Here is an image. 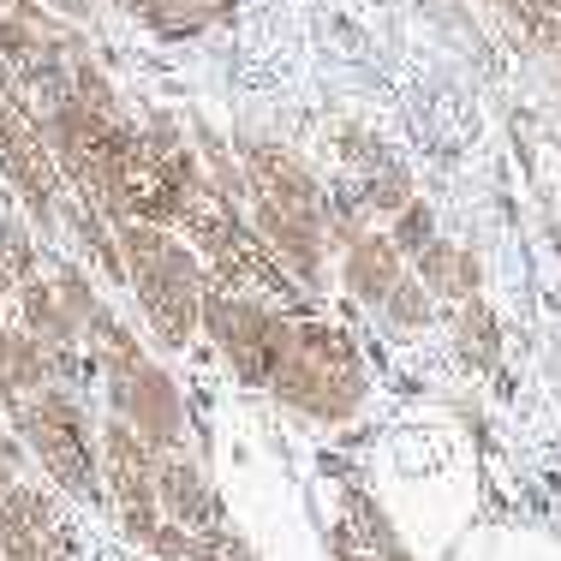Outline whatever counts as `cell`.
<instances>
[{"label":"cell","mask_w":561,"mask_h":561,"mask_svg":"<svg viewBox=\"0 0 561 561\" xmlns=\"http://www.w3.org/2000/svg\"><path fill=\"white\" fill-rule=\"evenodd\" d=\"M19 323L31 329L36 341H48V353L60 358V377L72 370V358H78V346H84V323H78L72 311H66V299L55 293V280L48 275H36L31 287H19Z\"/></svg>","instance_id":"8"},{"label":"cell","mask_w":561,"mask_h":561,"mask_svg":"<svg viewBox=\"0 0 561 561\" xmlns=\"http://www.w3.org/2000/svg\"><path fill=\"white\" fill-rule=\"evenodd\" d=\"M119 257H126V280L150 317V335L168 353H180L192 329H204V263H197V251L180 245L156 221H119Z\"/></svg>","instance_id":"1"},{"label":"cell","mask_w":561,"mask_h":561,"mask_svg":"<svg viewBox=\"0 0 561 561\" xmlns=\"http://www.w3.org/2000/svg\"><path fill=\"white\" fill-rule=\"evenodd\" d=\"M72 227H78V239H84V257L96 263V270L108 275V280H126V257H119V233H108V227L96 221V209H78Z\"/></svg>","instance_id":"16"},{"label":"cell","mask_w":561,"mask_h":561,"mask_svg":"<svg viewBox=\"0 0 561 561\" xmlns=\"http://www.w3.org/2000/svg\"><path fill=\"white\" fill-rule=\"evenodd\" d=\"M436 239V216L424 204H407L400 209V221H394V245H400V257H419L424 245Z\"/></svg>","instance_id":"18"},{"label":"cell","mask_w":561,"mask_h":561,"mask_svg":"<svg viewBox=\"0 0 561 561\" xmlns=\"http://www.w3.org/2000/svg\"><path fill=\"white\" fill-rule=\"evenodd\" d=\"M346 519H353V531L370 543V556H377V561H412V550L400 543V531L389 526V514H382L370 496H358V490H353V496H346Z\"/></svg>","instance_id":"14"},{"label":"cell","mask_w":561,"mask_h":561,"mask_svg":"<svg viewBox=\"0 0 561 561\" xmlns=\"http://www.w3.org/2000/svg\"><path fill=\"white\" fill-rule=\"evenodd\" d=\"M287 323L293 317H275L263 311L251 293H233V287H209L204 280V335L221 346L227 370H233L239 382H270L280 346H287Z\"/></svg>","instance_id":"4"},{"label":"cell","mask_w":561,"mask_h":561,"mask_svg":"<svg viewBox=\"0 0 561 561\" xmlns=\"http://www.w3.org/2000/svg\"><path fill=\"white\" fill-rule=\"evenodd\" d=\"M329 550H335V561H377V556H370V543L353 531V519H346V526L335 531V543H329Z\"/></svg>","instance_id":"19"},{"label":"cell","mask_w":561,"mask_h":561,"mask_svg":"<svg viewBox=\"0 0 561 561\" xmlns=\"http://www.w3.org/2000/svg\"><path fill=\"white\" fill-rule=\"evenodd\" d=\"M7 370H12V389L36 394L60 377V358L48 353V341H36L24 323H7Z\"/></svg>","instance_id":"13"},{"label":"cell","mask_w":561,"mask_h":561,"mask_svg":"<svg viewBox=\"0 0 561 561\" xmlns=\"http://www.w3.org/2000/svg\"><path fill=\"white\" fill-rule=\"evenodd\" d=\"M400 245L394 239H382V233H358L353 245H346V270H341V280H346V293H353L358 305H370V311H382V299L400 287Z\"/></svg>","instance_id":"10"},{"label":"cell","mask_w":561,"mask_h":561,"mask_svg":"<svg viewBox=\"0 0 561 561\" xmlns=\"http://www.w3.org/2000/svg\"><path fill=\"white\" fill-rule=\"evenodd\" d=\"M412 275H419L436 299H454V305L478 299V287H484L478 257H472V251H460V245H448V239H431V245L412 257Z\"/></svg>","instance_id":"11"},{"label":"cell","mask_w":561,"mask_h":561,"mask_svg":"<svg viewBox=\"0 0 561 561\" xmlns=\"http://www.w3.org/2000/svg\"><path fill=\"white\" fill-rule=\"evenodd\" d=\"M0 556L7 561H72V538H66V519L48 502V490L19 478L0 496Z\"/></svg>","instance_id":"7"},{"label":"cell","mask_w":561,"mask_h":561,"mask_svg":"<svg viewBox=\"0 0 561 561\" xmlns=\"http://www.w3.org/2000/svg\"><path fill=\"white\" fill-rule=\"evenodd\" d=\"M280 407L305 412V419L317 424H341L358 412V400H365V370H341V365H317L311 353H299V341H293V323H287V346H280L270 382H263Z\"/></svg>","instance_id":"6"},{"label":"cell","mask_w":561,"mask_h":561,"mask_svg":"<svg viewBox=\"0 0 561 561\" xmlns=\"http://www.w3.org/2000/svg\"><path fill=\"white\" fill-rule=\"evenodd\" d=\"M102 490L114 496L126 538L150 543V531L162 526V454L114 412L102 419Z\"/></svg>","instance_id":"5"},{"label":"cell","mask_w":561,"mask_h":561,"mask_svg":"<svg viewBox=\"0 0 561 561\" xmlns=\"http://www.w3.org/2000/svg\"><path fill=\"white\" fill-rule=\"evenodd\" d=\"M454 353H460V365H472V370H496L502 329H496V311H490L484 299H466L460 311H454Z\"/></svg>","instance_id":"12"},{"label":"cell","mask_w":561,"mask_h":561,"mask_svg":"<svg viewBox=\"0 0 561 561\" xmlns=\"http://www.w3.org/2000/svg\"><path fill=\"white\" fill-rule=\"evenodd\" d=\"M48 280H55V293L66 299V311H72L78 323H84V317H90V311H96V305H102V299H96V287H90V275L78 270V263H60V270L48 275Z\"/></svg>","instance_id":"17"},{"label":"cell","mask_w":561,"mask_h":561,"mask_svg":"<svg viewBox=\"0 0 561 561\" xmlns=\"http://www.w3.org/2000/svg\"><path fill=\"white\" fill-rule=\"evenodd\" d=\"M431 299H436V293L407 270V275H400V287L382 299V317H389V329H407V335H412V329L431 323Z\"/></svg>","instance_id":"15"},{"label":"cell","mask_w":561,"mask_h":561,"mask_svg":"<svg viewBox=\"0 0 561 561\" xmlns=\"http://www.w3.org/2000/svg\"><path fill=\"white\" fill-rule=\"evenodd\" d=\"M102 394L156 454H185V400L156 358H102Z\"/></svg>","instance_id":"3"},{"label":"cell","mask_w":561,"mask_h":561,"mask_svg":"<svg viewBox=\"0 0 561 561\" xmlns=\"http://www.w3.org/2000/svg\"><path fill=\"white\" fill-rule=\"evenodd\" d=\"M7 419H12V436L36 454V466L55 478L66 496H78V502L102 496V431L60 382L24 394Z\"/></svg>","instance_id":"2"},{"label":"cell","mask_w":561,"mask_h":561,"mask_svg":"<svg viewBox=\"0 0 561 561\" xmlns=\"http://www.w3.org/2000/svg\"><path fill=\"white\" fill-rule=\"evenodd\" d=\"M251 162H257V180H263V197H270L275 209H287L293 221H311L329 233V197L317 192V180L305 173L293 156L280 150H251Z\"/></svg>","instance_id":"9"}]
</instances>
